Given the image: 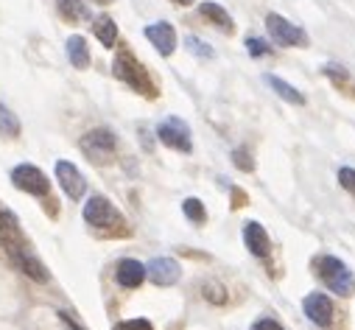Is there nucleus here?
<instances>
[{"label":"nucleus","instance_id":"20","mask_svg":"<svg viewBox=\"0 0 355 330\" xmlns=\"http://www.w3.org/2000/svg\"><path fill=\"white\" fill-rule=\"evenodd\" d=\"M0 134L3 137H17L20 134V121L3 101H0Z\"/></svg>","mask_w":355,"mask_h":330},{"label":"nucleus","instance_id":"15","mask_svg":"<svg viewBox=\"0 0 355 330\" xmlns=\"http://www.w3.org/2000/svg\"><path fill=\"white\" fill-rule=\"evenodd\" d=\"M266 85H269L283 101H288V104H297V107H302L305 104V96L294 87V85H288V81H283L280 76H272V73H266Z\"/></svg>","mask_w":355,"mask_h":330},{"label":"nucleus","instance_id":"16","mask_svg":"<svg viewBox=\"0 0 355 330\" xmlns=\"http://www.w3.org/2000/svg\"><path fill=\"white\" fill-rule=\"evenodd\" d=\"M64 48H67V59H70L73 67H78V70L90 67V48H87V40H84V37L73 34Z\"/></svg>","mask_w":355,"mask_h":330},{"label":"nucleus","instance_id":"13","mask_svg":"<svg viewBox=\"0 0 355 330\" xmlns=\"http://www.w3.org/2000/svg\"><path fill=\"white\" fill-rule=\"evenodd\" d=\"M243 243H246V250L254 255V258H269L272 255V238L269 232H266L257 221H246L243 224Z\"/></svg>","mask_w":355,"mask_h":330},{"label":"nucleus","instance_id":"8","mask_svg":"<svg viewBox=\"0 0 355 330\" xmlns=\"http://www.w3.org/2000/svg\"><path fill=\"white\" fill-rule=\"evenodd\" d=\"M84 221L96 227V229H110V227H118L123 224L121 213L112 207V202L107 196H90L84 205Z\"/></svg>","mask_w":355,"mask_h":330},{"label":"nucleus","instance_id":"19","mask_svg":"<svg viewBox=\"0 0 355 330\" xmlns=\"http://www.w3.org/2000/svg\"><path fill=\"white\" fill-rule=\"evenodd\" d=\"M56 9L67 23H78V20L87 17V6L81 3V0H56Z\"/></svg>","mask_w":355,"mask_h":330},{"label":"nucleus","instance_id":"1","mask_svg":"<svg viewBox=\"0 0 355 330\" xmlns=\"http://www.w3.org/2000/svg\"><path fill=\"white\" fill-rule=\"evenodd\" d=\"M112 73L118 81H123V85H129L135 93L140 96H148L154 98L157 96V85L151 81L148 70L143 62H137V56L132 51H118L115 53V62H112Z\"/></svg>","mask_w":355,"mask_h":330},{"label":"nucleus","instance_id":"31","mask_svg":"<svg viewBox=\"0 0 355 330\" xmlns=\"http://www.w3.org/2000/svg\"><path fill=\"white\" fill-rule=\"evenodd\" d=\"M173 3H180V6H191L193 0H173Z\"/></svg>","mask_w":355,"mask_h":330},{"label":"nucleus","instance_id":"5","mask_svg":"<svg viewBox=\"0 0 355 330\" xmlns=\"http://www.w3.org/2000/svg\"><path fill=\"white\" fill-rule=\"evenodd\" d=\"M157 140L173 151H182V154H191L193 151V143H191V129L182 118H165L159 126H157Z\"/></svg>","mask_w":355,"mask_h":330},{"label":"nucleus","instance_id":"10","mask_svg":"<svg viewBox=\"0 0 355 330\" xmlns=\"http://www.w3.org/2000/svg\"><path fill=\"white\" fill-rule=\"evenodd\" d=\"M56 180H59L62 191H64L73 202H78V199L87 193V180H84V174L76 168L73 162H67V159H59V162H56Z\"/></svg>","mask_w":355,"mask_h":330},{"label":"nucleus","instance_id":"12","mask_svg":"<svg viewBox=\"0 0 355 330\" xmlns=\"http://www.w3.org/2000/svg\"><path fill=\"white\" fill-rule=\"evenodd\" d=\"M143 34H146V40L157 48V53L159 56H171L173 51H176V31H173V26L171 23H151V26H146L143 28Z\"/></svg>","mask_w":355,"mask_h":330},{"label":"nucleus","instance_id":"17","mask_svg":"<svg viewBox=\"0 0 355 330\" xmlns=\"http://www.w3.org/2000/svg\"><path fill=\"white\" fill-rule=\"evenodd\" d=\"M199 15L207 17L213 26H218L224 34H232V17H230V12H227L224 6H218V3H213V0H207V3L199 6Z\"/></svg>","mask_w":355,"mask_h":330},{"label":"nucleus","instance_id":"25","mask_svg":"<svg viewBox=\"0 0 355 330\" xmlns=\"http://www.w3.org/2000/svg\"><path fill=\"white\" fill-rule=\"evenodd\" d=\"M232 162H235V168H241V171H254V159L249 157L246 148H235L232 151Z\"/></svg>","mask_w":355,"mask_h":330},{"label":"nucleus","instance_id":"14","mask_svg":"<svg viewBox=\"0 0 355 330\" xmlns=\"http://www.w3.org/2000/svg\"><path fill=\"white\" fill-rule=\"evenodd\" d=\"M115 280H118L121 288H140L143 280H146V266L135 258H123L115 266Z\"/></svg>","mask_w":355,"mask_h":330},{"label":"nucleus","instance_id":"23","mask_svg":"<svg viewBox=\"0 0 355 330\" xmlns=\"http://www.w3.org/2000/svg\"><path fill=\"white\" fill-rule=\"evenodd\" d=\"M202 294H205L207 302H216V305H224V302H227V294H224V286H221V283H213V280L205 283V286H202Z\"/></svg>","mask_w":355,"mask_h":330},{"label":"nucleus","instance_id":"21","mask_svg":"<svg viewBox=\"0 0 355 330\" xmlns=\"http://www.w3.org/2000/svg\"><path fill=\"white\" fill-rule=\"evenodd\" d=\"M182 213H185L193 224H205V221H207V210H205V205H202L199 199H193V196L182 202Z\"/></svg>","mask_w":355,"mask_h":330},{"label":"nucleus","instance_id":"3","mask_svg":"<svg viewBox=\"0 0 355 330\" xmlns=\"http://www.w3.org/2000/svg\"><path fill=\"white\" fill-rule=\"evenodd\" d=\"M3 246H6L9 258L15 261V266H17L23 275H28V277L37 280V283H48V280H51V275H48V269L42 266V261L34 258V255L26 250L23 235H20V238H3Z\"/></svg>","mask_w":355,"mask_h":330},{"label":"nucleus","instance_id":"2","mask_svg":"<svg viewBox=\"0 0 355 330\" xmlns=\"http://www.w3.org/2000/svg\"><path fill=\"white\" fill-rule=\"evenodd\" d=\"M316 275L322 277V283H324L333 294H338V297L355 294V277H352V272L347 269L344 261H338V258H333V255H322V258L316 261Z\"/></svg>","mask_w":355,"mask_h":330},{"label":"nucleus","instance_id":"11","mask_svg":"<svg viewBox=\"0 0 355 330\" xmlns=\"http://www.w3.org/2000/svg\"><path fill=\"white\" fill-rule=\"evenodd\" d=\"M146 277L154 286H173V283H180V277H182V266L176 263L173 258H154L146 266Z\"/></svg>","mask_w":355,"mask_h":330},{"label":"nucleus","instance_id":"28","mask_svg":"<svg viewBox=\"0 0 355 330\" xmlns=\"http://www.w3.org/2000/svg\"><path fill=\"white\" fill-rule=\"evenodd\" d=\"M338 182H341L344 191L355 193V168H341V171H338Z\"/></svg>","mask_w":355,"mask_h":330},{"label":"nucleus","instance_id":"32","mask_svg":"<svg viewBox=\"0 0 355 330\" xmlns=\"http://www.w3.org/2000/svg\"><path fill=\"white\" fill-rule=\"evenodd\" d=\"M96 3H112V0H96Z\"/></svg>","mask_w":355,"mask_h":330},{"label":"nucleus","instance_id":"27","mask_svg":"<svg viewBox=\"0 0 355 330\" xmlns=\"http://www.w3.org/2000/svg\"><path fill=\"white\" fill-rule=\"evenodd\" d=\"M112 330H154V324L148 319H126V322H118Z\"/></svg>","mask_w":355,"mask_h":330},{"label":"nucleus","instance_id":"7","mask_svg":"<svg viewBox=\"0 0 355 330\" xmlns=\"http://www.w3.org/2000/svg\"><path fill=\"white\" fill-rule=\"evenodd\" d=\"M81 151L90 157L93 162H107L115 148H118V137L110 132V129H93V132H87L81 140H78Z\"/></svg>","mask_w":355,"mask_h":330},{"label":"nucleus","instance_id":"6","mask_svg":"<svg viewBox=\"0 0 355 330\" xmlns=\"http://www.w3.org/2000/svg\"><path fill=\"white\" fill-rule=\"evenodd\" d=\"M12 185L23 193H31V196H48L51 193V180L45 177V171H40L37 165H17L12 168Z\"/></svg>","mask_w":355,"mask_h":330},{"label":"nucleus","instance_id":"30","mask_svg":"<svg viewBox=\"0 0 355 330\" xmlns=\"http://www.w3.org/2000/svg\"><path fill=\"white\" fill-rule=\"evenodd\" d=\"M232 199H235V202H232V207H243V205H246V193H243V191H238V188L232 191Z\"/></svg>","mask_w":355,"mask_h":330},{"label":"nucleus","instance_id":"4","mask_svg":"<svg viewBox=\"0 0 355 330\" xmlns=\"http://www.w3.org/2000/svg\"><path fill=\"white\" fill-rule=\"evenodd\" d=\"M266 31H269V37L283 48H305L308 45V34L300 26H294L291 20H286L283 15H275V12L266 15Z\"/></svg>","mask_w":355,"mask_h":330},{"label":"nucleus","instance_id":"24","mask_svg":"<svg viewBox=\"0 0 355 330\" xmlns=\"http://www.w3.org/2000/svg\"><path fill=\"white\" fill-rule=\"evenodd\" d=\"M246 51H249V56H269L272 53V45L266 42V40H257V37H249L246 40Z\"/></svg>","mask_w":355,"mask_h":330},{"label":"nucleus","instance_id":"18","mask_svg":"<svg viewBox=\"0 0 355 330\" xmlns=\"http://www.w3.org/2000/svg\"><path fill=\"white\" fill-rule=\"evenodd\" d=\"M93 34L98 37V42L104 45V48H115V42H118V26H115V20L112 17H96V23H93Z\"/></svg>","mask_w":355,"mask_h":330},{"label":"nucleus","instance_id":"22","mask_svg":"<svg viewBox=\"0 0 355 330\" xmlns=\"http://www.w3.org/2000/svg\"><path fill=\"white\" fill-rule=\"evenodd\" d=\"M185 45H188V51H191V53H196V56H202V59H213V48H210L205 40H199V37L188 34V37H185Z\"/></svg>","mask_w":355,"mask_h":330},{"label":"nucleus","instance_id":"9","mask_svg":"<svg viewBox=\"0 0 355 330\" xmlns=\"http://www.w3.org/2000/svg\"><path fill=\"white\" fill-rule=\"evenodd\" d=\"M302 308H305V316H308L313 324H319V327H330L333 319H336V305H333V299H330L327 294H322V291L308 294L305 302H302Z\"/></svg>","mask_w":355,"mask_h":330},{"label":"nucleus","instance_id":"29","mask_svg":"<svg viewBox=\"0 0 355 330\" xmlns=\"http://www.w3.org/2000/svg\"><path fill=\"white\" fill-rule=\"evenodd\" d=\"M252 330H286V327H283L280 322H275V319H266V316H263V319H257V322L252 324Z\"/></svg>","mask_w":355,"mask_h":330},{"label":"nucleus","instance_id":"26","mask_svg":"<svg viewBox=\"0 0 355 330\" xmlns=\"http://www.w3.org/2000/svg\"><path fill=\"white\" fill-rule=\"evenodd\" d=\"M322 73H324V76H330L338 87H349V76H347L338 64H324V67H322Z\"/></svg>","mask_w":355,"mask_h":330}]
</instances>
